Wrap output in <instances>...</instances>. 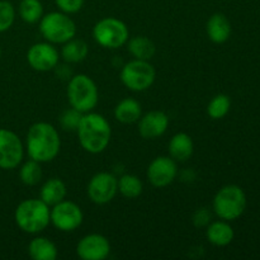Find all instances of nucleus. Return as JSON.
Listing matches in <instances>:
<instances>
[{"instance_id": "nucleus-1", "label": "nucleus", "mask_w": 260, "mask_h": 260, "mask_svg": "<svg viewBox=\"0 0 260 260\" xmlns=\"http://www.w3.org/2000/svg\"><path fill=\"white\" fill-rule=\"evenodd\" d=\"M25 150L29 159L38 162H50L57 157L61 139L57 128L48 122H36L28 128Z\"/></svg>"}, {"instance_id": "nucleus-2", "label": "nucleus", "mask_w": 260, "mask_h": 260, "mask_svg": "<svg viewBox=\"0 0 260 260\" xmlns=\"http://www.w3.org/2000/svg\"><path fill=\"white\" fill-rule=\"evenodd\" d=\"M79 144L89 154H101L108 147L112 128L108 119L95 112L83 113L76 128Z\"/></svg>"}, {"instance_id": "nucleus-3", "label": "nucleus", "mask_w": 260, "mask_h": 260, "mask_svg": "<svg viewBox=\"0 0 260 260\" xmlns=\"http://www.w3.org/2000/svg\"><path fill=\"white\" fill-rule=\"evenodd\" d=\"M50 211V206L46 205L41 198L24 200L15 208V223L23 233L37 235L45 231L51 223Z\"/></svg>"}, {"instance_id": "nucleus-4", "label": "nucleus", "mask_w": 260, "mask_h": 260, "mask_svg": "<svg viewBox=\"0 0 260 260\" xmlns=\"http://www.w3.org/2000/svg\"><path fill=\"white\" fill-rule=\"evenodd\" d=\"M68 101L70 107L81 113L94 111L99 102V91L95 81L85 74L74 75L68 84Z\"/></svg>"}, {"instance_id": "nucleus-5", "label": "nucleus", "mask_w": 260, "mask_h": 260, "mask_svg": "<svg viewBox=\"0 0 260 260\" xmlns=\"http://www.w3.org/2000/svg\"><path fill=\"white\" fill-rule=\"evenodd\" d=\"M246 207V196L239 185L229 184L218 189L213 198L212 208L221 220L234 221L240 217Z\"/></svg>"}, {"instance_id": "nucleus-6", "label": "nucleus", "mask_w": 260, "mask_h": 260, "mask_svg": "<svg viewBox=\"0 0 260 260\" xmlns=\"http://www.w3.org/2000/svg\"><path fill=\"white\" fill-rule=\"evenodd\" d=\"M38 23L42 37L52 45H63L76 36L75 22L66 13H47Z\"/></svg>"}, {"instance_id": "nucleus-7", "label": "nucleus", "mask_w": 260, "mask_h": 260, "mask_svg": "<svg viewBox=\"0 0 260 260\" xmlns=\"http://www.w3.org/2000/svg\"><path fill=\"white\" fill-rule=\"evenodd\" d=\"M93 37L99 46L116 50L126 45L129 38V30L126 23L114 17H107L98 20L93 28Z\"/></svg>"}, {"instance_id": "nucleus-8", "label": "nucleus", "mask_w": 260, "mask_h": 260, "mask_svg": "<svg viewBox=\"0 0 260 260\" xmlns=\"http://www.w3.org/2000/svg\"><path fill=\"white\" fill-rule=\"evenodd\" d=\"M122 84L132 91H145L152 86L156 78V71L154 66L146 60H134L124 63L121 70Z\"/></svg>"}, {"instance_id": "nucleus-9", "label": "nucleus", "mask_w": 260, "mask_h": 260, "mask_svg": "<svg viewBox=\"0 0 260 260\" xmlns=\"http://www.w3.org/2000/svg\"><path fill=\"white\" fill-rule=\"evenodd\" d=\"M51 223L62 233H73L78 230L84 221V213L79 205L71 201H61L52 206L50 211Z\"/></svg>"}, {"instance_id": "nucleus-10", "label": "nucleus", "mask_w": 260, "mask_h": 260, "mask_svg": "<svg viewBox=\"0 0 260 260\" xmlns=\"http://www.w3.org/2000/svg\"><path fill=\"white\" fill-rule=\"evenodd\" d=\"M24 157V146L15 132L0 128V169L12 170L19 167Z\"/></svg>"}, {"instance_id": "nucleus-11", "label": "nucleus", "mask_w": 260, "mask_h": 260, "mask_svg": "<svg viewBox=\"0 0 260 260\" xmlns=\"http://www.w3.org/2000/svg\"><path fill=\"white\" fill-rule=\"evenodd\" d=\"M88 197L95 205H107L118 193L117 178L112 173L101 172L91 177L88 183Z\"/></svg>"}, {"instance_id": "nucleus-12", "label": "nucleus", "mask_w": 260, "mask_h": 260, "mask_svg": "<svg viewBox=\"0 0 260 260\" xmlns=\"http://www.w3.org/2000/svg\"><path fill=\"white\" fill-rule=\"evenodd\" d=\"M60 55L50 42H38L30 46L27 52V62L33 70L47 73L57 68Z\"/></svg>"}, {"instance_id": "nucleus-13", "label": "nucleus", "mask_w": 260, "mask_h": 260, "mask_svg": "<svg viewBox=\"0 0 260 260\" xmlns=\"http://www.w3.org/2000/svg\"><path fill=\"white\" fill-rule=\"evenodd\" d=\"M178 175V165L173 157L157 156L149 164L146 178L155 188H165L172 184Z\"/></svg>"}, {"instance_id": "nucleus-14", "label": "nucleus", "mask_w": 260, "mask_h": 260, "mask_svg": "<svg viewBox=\"0 0 260 260\" xmlns=\"http://www.w3.org/2000/svg\"><path fill=\"white\" fill-rule=\"evenodd\" d=\"M76 254L83 260H104L111 254V243L101 234H89L79 240Z\"/></svg>"}, {"instance_id": "nucleus-15", "label": "nucleus", "mask_w": 260, "mask_h": 260, "mask_svg": "<svg viewBox=\"0 0 260 260\" xmlns=\"http://www.w3.org/2000/svg\"><path fill=\"white\" fill-rule=\"evenodd\" d=\"M169 117L165 112L150 111L141 116L137 121L139 123V134L145 140H155L168 131L169 127Z\"/></svg>"}, {"instance_id": "nucleus-16", "label": "nucleus", "mask_w": 260, "mask_h": 260, "mask_svg": "<svg viewBox=\"0 0 260 260\" xmlns=\"http://www.w3.org/2000/svg\"><path fill=\"white\" fill-rule=\"evenodd\" d=\"M169 156L177 162H184L192 157L194 151V144L192 137L185 132H178L170 139L168 145Z\"/></svg>"}, {"instance_id": "nucleus-17", "label": "nucleus", "mask_w": 260, "mask_h": 260, "mask_svg": "<svg viewBox=\"0 0 260 260\" xmlns=\"http://www.w3.org/2000/svg\"><path fill=\"white\" fill-rule=\"evenodd\" d=\"M206 32L213 43H225L231 36V23L225 14L215 13L211 15L206 24Z\"/></svg>"}, {"instance_id": "nucleus-18", "label": "nucleus", "mask_w": 260, "mask_h": 260, "mask_svg": "<svg viewBox=\"0 0 260 260\" xmlns=\"http://www.w3.org/2000/svg\"><path fill=\"white\" fill-rule=\"evenodd\" d=\"M234 229L231 228L230 223L225 220L220 221H211L207 225L206 230V238L212 245L215 246H226L231 244L234 240Z\"/></svg>"}, {"instance_id": "nucleus-19", "label": "nucleus", "mask_w": 260, "mask_h": 260, "mask_svg": "<svg viewBox=\"0 0 260 260\" xmlns=\"http://www.w3.org/2000/svg\"><path fill=\"white\" fill-rule=\"evenodd\" d=\"M66 194H68V189H66V184L63 183V180L55 177L50 178L43 183L41 187L40 198L46 205L52 207L65 200Z\"/></svg>"}, {"instance_id": "nucleus-20", "label": "nucleus", "mask_w": 260, "mask_h": 260, "mask_svg": "<svg viewBox=\"0 0 260 260\" xmlns=\"http://www.w3.org/2000/svg\"><path fill=\"white\" fill-rule=\"evenodd\" d=\"M142 116V107L134 98H124L114 108V118L123 124L136 123Z\"/></svg>"}, {"instance_id": "nucleus-21", "label": "nucleus", "mask_w": 260, "mask_h": 260, "mask_svg": "<svg viewBox=\"0 0 260 260\" xmlns=\"http://www.w3.org/2000/svg\"><path fill=\"white\" fill-rule=\"evenodd\" d=\"M28 254L33 260H55L58 255V250L52 240L45 236H37L30 240Z\"/></svg>"}, {"instance_id": "nucleus-22", "label": "nucleus", "mask_w": 260, "mask_h": 260, "mask_svg": "<svg viewBox=\"0 0 260 260\" xmlns=\"http://www.w3.org/2000/svg\"><path fill=\"white\" fill-rule=\"evenodd\" d=\"M126 45L128 52L137 60L150 61L156 52L155 43L146 36H136V37L128 38Z\"/></svg>"}, {"instance_id": "nucleus-23", "label": "nucleus", "mask_w": 260, "mask_h": 260, "mask_svg": "<svg viewBox=\"0 0 260 260\" xmlns=\"http://www.w3.org/2000/svg\"><path fill=\"white\" fill-rule=\"evenodd\" d=\"M89 46L80 38H71L65 42L61 48V57L69 63H78L88 57Z\"/></svg>"}, {"instance_id": "nucleus-24", "label": "nucleus", "mask_w": 260, "mask_h": 260, "mask_svg": "<svg viewBox=\"0 0 260 260\" xmlns=\"http://www.w3.org/2000/svg\"><path fill=\"white\" fill-rule=\"evenodd\" d=\"M118 192L127 200H135L140 197L144 190V184L137 175L124 174L119 179H117Z\"/></svg>"}, {"instance_id": "nucleus-25", "label": "nucleus", "mask_w": 260, "mask_h": 260, "mask_svg": "<svg viewBox=\"0 0 260 260\" xmlns=\"http://www.w3.org/2000/svg\"><path fill=\"white\" fill-rule=\"evenodd\" d=\"M18 14L23 22L36 24L43 17V4L41 0H20Z\"/></svg>"}, {"instance_id": "nucleus-26", "label": "nucleus", "mask_w": 260, "mask_h": 260, "mask_svg": "<svg viewBox=\"0 0 260 260\" xmlns=\"http://www.w3.org/2000/svg\"><path fill=\"white\" fill-rule=\"evenodd\" d=\"M43 172L41 168V162L29 159L23 162L19 169V179L27 187H35L42 180Z\"/></svg>"}, {"instance_id": "nucleus-27", "label": "nucleus", "mask_w": 260, "mask_h": 260, "mask_svg": "<svg viewBox=\"0 0 260 260\" xmlns=\"http://www.w3.org/2000/svg\"><path fill=\"white\" fill-rule=\"evenodd\" d=\"M231 108V99L226 94H217L211 99L207 106V114L212 119H221L229 113Z\"/></svg>"}, {"instance_id": "nucleus-28", "label": "nucleus", "mask_w": 260, "mask_h": 260, "mask_svg": "<svg viewBox=\"0 0 260 260\" xmlns=\"http://www.w3.org/2000/svg\"><path fill=\"white\" fill-rule=\"evenodd\" d=\"M15 20V9L8 0H0V33L10 29Z\"/></svg>"}, {"instance_id": "nucleus-29", "label": "nucleus", "mask_w": 260, "mask_h": 260, "mask_svg": "<svg viewBox=\"0 0 260 260\" xmlns=\"http://www.w3.org/2000/svg\"><path fill=\"white\" fill-rule=\"evenodd\" d=\"M81 116L83 113L79 111H76L75 108H69L66 111L62 112L60 117V126L61 128H63L65 131H75L79 126V122H80Z\"/></svg>"}, {"instance_id": "nucleus-30", "label": "nucleus", "mask_w": 260, "mask_h": 260, "mask_svg": "<svg viewBox=\"0 0 260 260\" xmlns=\"http://www.w3.org/2000/svg\"><path fill=\"white\" fill-rule=\"evenodd\" d=\"M55 4L60 12L70 15L80 12L84 5V0H55Z\"/></svg>"}, {"instance_id": "nucleus-31", "label": "nucleus", "mask_w": 260, "mask_h": 260, "mask_svg": "<svg viewBox=\"0 0 260 260\" xmlns=\"http://www.w3.org/2000/svg\"><path fill=\"white\" fill-rule=\"evenodd\" d=\"M212 220V215H211L210 210L208 208H198L194 213H193L192 222L196 228H207L208 223Z\"/></svg>"}, {"instance_id": "nucleus-32", "label": "nucleus", "mask_w": 260, "mask_h": 260, "mask_svg": "<svg viewBox=\"0 0 260 260\" xmlns=\"http://www.w3.org/2000/svg\"><path fill=\"white\" fill-rule=\"evenodd\" d=\"M0 57H2V50H0Z\"/></svg>"}]
</instances>
